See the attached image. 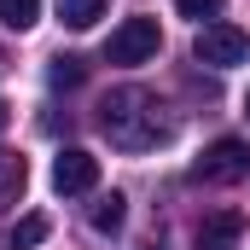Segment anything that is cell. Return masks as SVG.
<instances>
[{"label":"cell","instance_id":"cell-1","mask_svg":"<svg viewBox=\"0 0 250 250\" xmlns=\"http://www.w3.org/2000/svg\"><path fill=\"white\" fill-rule=\"evenodd\" d=\"M99 128L117 151H151L163 146L175 123H169V105L151 93V87H111L105 105H99Z\"/></svg>","mask_w":250,"mask_h":250},{"label":"cell","instance_id":"cell-2","mask_svg":"<svg viewBox=\"0 0 250 250\" xmlns=\"http://www.w3.org/2000/svg\"><path fill=\"white\" fill-rule=\"evenodd\" d=\"M192 59L209 64V70H233V64L250 59V35L239 23H204L198 41H192Z\"/></svg>","mask_w":250,"mask_h":250},{"label":"cell","instance_id":"cell-3","mask_svg":"<svg viewBox=\"0 0 250 250\" xmlns=\"http://www.w3.org/2000/svg\"><path fill=\"white\" fill-rule=\"evenodd\" d=\"M157 47H163L157 18H123L111 29V41H105V59L111 64H146V59H157Z\"/></svg>","mask_w":250,"mask_h":250},{"label":"cell","instance_id":"cell-4","mask_svg":"<svg viewBox=\"0 0 250 250\" xmlns=\"http://www.w3.org/2000/svg\"><path fill=\"white\" fill-rule=\"evenodd\" d=\"M250 175V146L245 140H215L198 163H192V181H204V187H233V181H245Z\"/></svg>","mask_w":250,"mask_h":250},{"label":"cell","instance_id":"cell-5","mask_svg":"<svg viewBox=\"0 0 250 250\" xmlns=\"http://www.w3.org/2000/svg\"><path fill=\"white\" fill-rule=\"evenodd\" d=\"M93 187H99V157H93V151L70 146V151L53 157V192L76 198V192H93Z\"/></svg>","mask_w":250,"mask_h":250},{"label":"cell","instance_id":"cell-6","mask_svg":"<svg viewBox=\"0 0 250 250\" xmlns=\"http://www.w3.org/2000/svg\"><path fill=\"white\" fill-rule=\"evenodd\" d=\"M239 239H245V215L239 209H209L192 227V245L198 250H239Z\"/></svg>","mask_w":250,"mask_h":250},{"label":"cell","instance_id":"cell-7","mask_svg":"<svg viewBox=\"0 0 250 250\" xmlns=\"http://www.w3.org/2000/svg\"><path fill=\"white\" fill-rule=\"evenodd\" d=\"M123 221H128V198L123 192H105L93 204V233H123Z\"/></svg>","mask_w":250,"mask_h":250},{"label":"cell","instance_id":"cell-8","mask_svg":"<svg viewBox=\"0 0 250 250\" xmlns=\"http://www.w3.org/2000/svg\"><path fill=\"white\" fill-rule=\"evenodd\" d=\"M23 181H29L23 157H18V151H0V209H6V204H18V192H23Z\"/></svg>","mask_w":250,"mask_h":250},{"label":"cell","instance_id":"cell-9","mask_svg":"<svg viewBox=\"0 0 250 250\" xmlns=\"http://www.w3.org/2000/svg\"><path fill=\"white\" fill-rule=\"evenodd\" d=\"M105 18V0H59V23H70V29H93Z\"/></svg>","mask_w":250,"mask_h":250},{"label":"cell","instance_id":"cell-10","mask_svg":"<svg viewBox=\"0 0 250 250\" xmlns=\"http://www.w3.org/2000/svg\"><path fill=\"white\" fill-rule=\"evenodd\" d=\"M47 82H53V87H82V82H87V64L76 59V53H59L53 70H47Z\"/></svg>","mask_w":250,"mask_h":250},{"label":"cell","instance_id":"cell-11","mask_svg":"<svg viewBox=\"0 0 250 250\" xmlns=\"http://www.w3.org/2000/svg\"><path fill=\"white\" fill-rule=\"evenodd\" d=\"M41 18V0H0V23L6 29H29Z\"/></svg>","mask_w":250,"mask_h":250},{"label":"cell","instance_id":"cell-12","mask_svg":"<svg viewBox=\"0 0 250 250\" xmlns=\"http://www.w3.org/2000/svg\"><path fill=\"white\" fill-rule=\"evenodd\" d=\"M41 239H47V215H23L12 227V250H35Z\"/></svg>","mask_w":250,"mask_h":250},{"label":"cell","instance_id":"cell-13","mask_svg":"<svg viewBox=\"0 0 250 250\" xmlns=\"http://www.w3.org/2000/svg\"><path fill=\"white\" fill-rule=\"evenodd\" d=\"M175 6H181V18H198V23L221 12V0H175Z\"/></svg>","mask_w":250,"mask_h":250},{"label":"cell","instance_id":"cell-14","mask_svg":"<svg viewBox=\"0 0 250 250\" xmlns=\"http://www.w3.org/2000/svg\"><path fill=\"white\" fill-rule=\"evenodd\" d=\"M6 123H12V111H6V105H0V128H6Z\"/></svg>","mask_w":250,"mask_h":250},{"label":"cell","instance_id":"cell-15","mask_svg":"<svg viewBox=\"0 0 250 250\" xmlns=\"http://www.w3.org/2000/svg\"><path fill=\"white\" fill-rule=\"evenodd\" d=\"M140 250H163V245H140Z\"/></svg>","mask_w":250,"mask_h":250},{"label":"cell","instance_id":"cell-16","mask_svg":"<svg viewBox=\"0 0 250 250\" xmlns=\"http://www.w3.org/2000/svg\"><path fill=\"white\" fill-rule=\"evenodd\" d=\"M245 117H250V93H245Z\"/></svg>","mask_w":250,"mask_h":250}]
</instances>
